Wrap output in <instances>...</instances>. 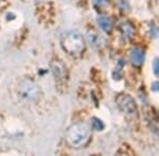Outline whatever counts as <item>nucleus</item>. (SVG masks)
Wrapping results in <instances>:
<instances>
[{
  "instance_id": "nucleus-12",
  "label": "nucleus",
  "mask_w": 159,
  "mask_h": 156,
  "mask_svg": "<svg viewBox=\"0 0 159 156\" xmlns=\"http://www.w3.org/2000/svg\"><path fill=\"white\" fill-rule=\"evenodd\" d=\"M153 71L157 77H159V58H156L153 62Z\"/></svg>"
},
{
  "instance_id": "nucleus-11",
  "label": "nucleus",
  "mask_w": 159,
  "mask_h": 156,
  "mask_svg": "<svg viewBox=\"0 0 159 156\" xmlns=\"http://www.w3.org/2000/svg\"><path fill=\"white\" fill-rule=\"evenodd\" d=\"M90 126H91V129L96 130V131H102L105 128V124H103V121H102L101 119L97 118V117H92L91 118Z\"/></svg>"
},
{
  "instance_id": "nucleus-3",
  "label": "nucleus",
  "mask_w": 159,
  "mask_h": 156,
  "mask_svg": "<svg viewBox=\"0 0 159 156\" xmlns=\"http://www.w3.org/2000/svg\"><path fill=\"white\" fill-rule=\"evenodd\" d=\"M16 96L22 103H35L42 97V90L32 79L25 78L17 84Z\"/></svg>"
},
{
  "instance_id": "nucleus-8",
  "label": "nucleus",
  "mask_w": 159,
  "mask_h": 156,
  "mask_svg": "<svg viewBox=\"0 0 159 156\" xmlns=\"http://www.w3.org/2000/svg\"><path fill=\"white\" fill-rule=\"evenodd\" d=\"M51 69H52V73L54 75V77L56 78V80L57 79L61 80V79L64 78V76L66 74V69L61 61H53L51 63Z\"/></svg>"
},
{
  "instance_id": "nucleus-1",
  "label": "nucleus",
  "mask_w": 159,
  "mask_h": 156,
  "mask_svg": "<svg viewBox=\"0 0 159 156\" xmlns=\"http://www.w3.org/2000/svg\"><path fill=\"white\" fill-rule=\"evenodd\" d=\"M91 139V126L85 122H76L68 127L65 132V141L72 149H82Z\"/></svg>"
},
{
  "instance_id": "nucleus-9",
  "label": "nucleus",
  "mask_w": 159,
  "mask_h": 156,
  "mask_svg": "<svg viewBox=\"0 0 159 156\" xmlns=\"http://www.w3.org/2000/svg\"><path fill=\"white\" fill-rule=\"evenodd\" d=\"M119 30L122 33L123 36H124V38H126V39H132L135 35V27H133L132 23H129L127 21L122 22L119 25Z\"/></svg>"
},
{
  "instance_id": "nucleus-10",
  "label": "nucleus",
  "mask_w": 159,
  "mask_h": 156,
  "mask_svg": "<svg viewBox=\"0 0 159 156\" xmlns=\"http://www.w3.org/2000/svg\"><path fill=\"white\" fill-rule=\"evenodd\" d=\"M92 6L99 12L106 10L109 6V0H92Z\"/></svg>"
},
{
  "instance_id": "nucleus-5",
  "label": "nucleus",
  "mask_w": 159,
  "mask_h": 156,
  "mask_svg": "<svg viewBox=\"0 0 159 156\" xmlns=\"http://www.w3.org/2000/svg\"><path fill=\"white\" fill-rule=\"evenodd\" d=\"M86 40L87 43L92 48H103L106 43V40L105 38L100 35L98 32L96 31H90V32L87 33V36H86Z\"/></svg>"
},
{
  "instance_id": "nucleus-7",
  "label": "nucleus",
  "mask_w": 159,
  "mask_h": 156,
  "mask_svg": "<svg viewBox=\"0 0 159 156\" xmlns=\"http://www.w3.org/2000/svg\"><path fill=\"white\" fill-rule=\"evenodd\" d=\"M97 23H98L99 27L101 31H103L105 33H110L112 29V21L109 17L104 16V15H100L97 18Z\"/></svg>"
},
{
  "instance_id": "nucleus-13",
  "label": "nucleus",
  "mask_w": 159,
  "mask_h": 156,
  "mask_svg": "<svg viewBox=\"0 0 159 156\" xmlns=\"http://www.w3.org/2000/svg\"><path fill=\"white\" fill-rule=\"evenodd\" d=\"M152 89H153L154 91L159 92V81H155V82H153V84H152Z\"/></svg>"
},
{
  "instance_id": "nucleus-2",
  "label": "nucleus",
  "mask_w": 159,
  "mask_h": 156,
  "mask_svg": "<svg viewBox=\"0 0 159 156\" xmlns=\"http://www.w3.org/2000/svg\"><path fill=\"white\" fill-rule=\"evenodd\" d=\"M61 47L70 56H80L85 51L86 41L83 35L76 30L64 32L61 36Z\"/></svg>"
},
{
  "instance_id": "nucleus-6",
  "label": "nucleus",
  "mask_w": 159,
  "mask_h": 156,
  "mask_svg": "<svg viewBox=\"0 0 159 156\" xmlns=\"http://www.w3.org/2000/svg\"><path fill=\"white\" fill-rule=\"evenodd\" d=\"M129 60L133 65L139 68L144 62V52L139 48H133L129 51Z\"/></svg>"
},
{
  "instance_id": "nucleus-4",
  "label": "nucleus",
  "mask_w": 159,
  "mask_h": 156,
  "mask_svg": "<svg viewBox=\"0 0 159 156\" xmlns=\"http://www.w3.org/2000/svg\"><path fill=\"white\" fill-rule=\"evenodd\" d=\"M117 106L123 114L129 117L137 116V106L134 99L127 94H119L116 98Z\"/></svg>"
}]
</instances>
